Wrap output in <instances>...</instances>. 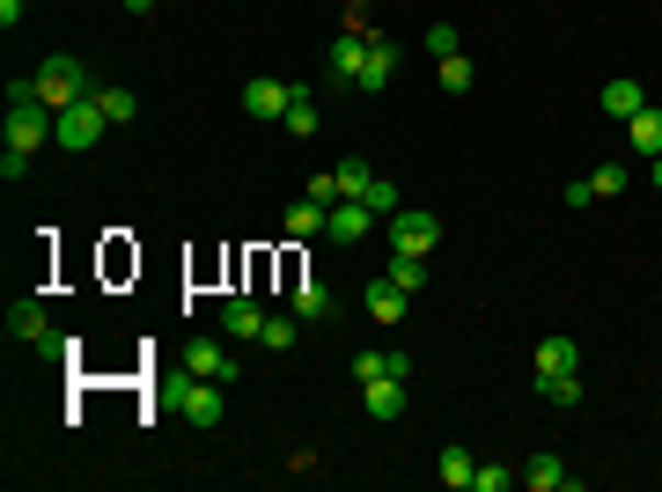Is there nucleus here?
Instances as JSON below:
<instances>
[{"instance_id": "f257e3e1", "label": "nucleus", "mask_w": 662, "mask_h": 492, "mask_svg": "<svg viewBox=\"0 0 662 492\" xmlns=\"http://www.w3.org/2000/svg\"><path fill=\"white\" fill-rule=\"evenodd\" d=\"M37 96H45L52 111H67V103L97 96V75H89L74 52H52V59H37Z\"/></svg>"}, {"instance_id": "f03ea898", "label": "nucleus", "mask_w": 662, "mask_h": 492, "mask_svg": "<svg viewBox=\"0 0 662 492\" xmlns=\"http://www.w3.org/2000/svg\"><path fill=\"white\" fill-rule=\"evenodd\" d=\"M103 133H111V118L97 111V96H81V103H67V111H59V133H52V140H59L67 155H89Z\"/></svg>"}, {"instance_id": "7ed1b4c3", "label": "nucleus", "mask_w": 662, "mask_h": 492, "mask_svg": "<svg viewBox=\"0 0 662 492\" xmlns=\"http://www.w3.org/2000/svg\"><path fill=\"white\" fill-rule=\"evenodd\" d=\"M383 236H391V250H397V258H427V250L441 243V221H435V214H419V206H397Z\"/></svg>"}, {"instance_id": "20e7f679", "label": "nucleus", "mask_w": 662, "mask_h": 492, "mask_svg": "<svg viewBox=\"0 0 662 492\" xmlns=\"http://www.w3.org/2000/svg\"><path fill=\"white\" fill-rule=\"evenodd\" d=\"M221 390H228V382H206V375H184V382H170V404L184 419H192L199 434H206V426H221Z\"/></svg>"}, {"instance_id": "39448f33", "label": "nucleus", "mask_w": 662, "mask_h": 492, "mask_svg": "<svg viewBox=\"0 0 662 492\" xmlns=\"http://www.w3.org/2000/svg\"><path fill=\"white\" fill-rule=\"evenodd\" d=\"M368 45H375V37H361V30H339V37H332V67H324V75H332V89H354V81H361Z\"/></svg>"}, {"instance_id": "423d86ee", "label": "nucleus", "mask_w": 662, "mask_h": 492, "mask_svg": "<svg viewBox=\"0 0 662 492\" xmlns=\"http://www.w3.org/2000/svg\"><path fill=\"white\" fill-rule=\"evenodd\" d=\"M8 339H15V345H37V353H45V345L59 339V331H52V317H45V301H37V295H23L15 309H8Z\"/></svg>"}, {"instance_id": "0eeeda50", "label": "nucleus", "mask_w": 662, "mask_h": 492, "mask_svg": "<svg viewBox=\"0 0 662 492\" xmlns=\"http://www.w3.org/2000/svg\"><path fill=\"white\" fill-rule=\"evenodd\" d=\"M375 221H383V214H375L368 198H339V206H332V221H324V236H332V243H361Z\"/></svg>"}, {"instance_id": "6e6552de", "label": "nucleus", "mask_w": 662, "mask_h": 492, "mask_svg": "<svg viewBox=\"0 0 662 492\" xmlns=\"http://www.w3.org/2000/svg\"><path fill=\"white\" fill-rule=\"evenodd\" d=\"M221 331H228L236 345H258V339H266V309H258L250 295H228V301H221Z\"/></svg>"}, {"instance_id": "1a4fd4ad", "label": "nucleus", "mask_w": 662, "mask_h": 492, "mask_svg": "<svg viewBox=\"0 0 662 492\" xmlns=\"http://www.w3.org/2000/svg\"><path fill=\"white\" fill-rule=\"evenodd\" d=\"M184 375H206V382H236V353L214 339H192V353H184Z\"/></svg>"}, {"instance_id": "9d476101", "label": "nucleus", "mask_w": 662, "mask_h": 492, "mask_svg": "<svg viewBox=\"0 0 662 492\" xmlns=\"http://www.w3.org/2000/svg\"><path fill=\"white\" fill-rule=\"evenodd\" d=\"M582 368V345L566 339V331H552V339L538 345V361H530V375H538V382H552V375H574Z\"/></svg>"}, {"instance_id": "9b49d317", "label": "nucleus", "mask_w": 662, "mask_h": 492, "mask_svg": "<svg viewBox=\"0 0 662 492\" xmlns=\"http://www.w3.org/2000/svg\"><path fill=\"white\" fill-rule=\"evenodd\" d=\"M391 75H397V45H391V37H375V45H368V67H361V81H354V89H361V96H383V89H391Z\"/></svg>"}, {"instance_id": "f8f14e48", "label": "nucleus", "mask_w": 662, "mask_h": 492, "mask_svg": "<svg viewBox=\"0 0 662 492\" xmlns=\"http://www.w3.org/2000/svg\"><path fill=\"white\" fill-rule=\"evenodd\" d=\"M288 103H294L288 81H244V111L250 118H288Z\"/></svg>"}, {"instance_id": "ddd939ff", "label": "nucleus", "mask_w": 662, "mask_h": 492, "mask_svg": "<svg viewBox=\"0 0 662 492\" xmlns=\"http://www.w3.org/2000/svg\"><path fill=\"white\" fill-rule=\"evenodd\" d=\"M523 485H530V492H574L582 478H574L560 456H530V464H523Z\"/></svg>"}, {"instance_id": "4468645a", "label": "nucleus", "mask_w": 662, "mask_h": 492, "mask_svg": "<svg viewBox=\"0 0 662 492\" xmlns=\"http://www.w3.org/2000/svg\"><path fill=\"white\" fill-rule=\"evenodd\" d=\"M626 140H633L640 162H655V155H662V111H655V103H640L633 118H626Z\"/></svg>"}, {"instance_id": "2eb2a0df", "label": "nucleus", "mask_w": 662, "mask_h": 492, "mask_svg": "<svg viewBox=\"0 0 662 492\" xmlns=\"http://www.w3.org/2000/svg\"><path fill=\"white\" fill-rule=\"evenodd\" d=\"M361 397H368V419H405V382H397V375L361 382Z\"/></svg>"}, {"instance_id": "dca6fc26", "label": "nucleus", "mask_w": 662, "mask_h": 492, "mask_svg": "<svg viewBox=\"0 0 662 492\" xmlns=\"http://www.w3.org/2000/svg\"><path fill=\"white\" fill-rule=\"evenodd\" d=\"M375 375L413 382V353H354V382H375Z\"/></svg>"}, {"instance_id": "f3484780", "label": "nucleus", "mask_w": 662, "mask_h": 492, "mask_svg": "<svg viewBox=\"0 0 662 492\" xmlns=\"http://www.w3.org/2000/svg\"><path fill=\"white\" fill-rule=\"evenodd\" d=\"M324 221H332V206H317V198H294L280 228H288L294 243H310V236H324Z\"/></svg>"}, {"instance_id": "a211bd4d", "label": "nucleus", "mask_w": 662, "mask_h": 492, "mask_svg": "<svg viewBox=\"0 0 662 492\" xmlns=\"http://www.w3.org/2000/svg\"><path fill=\"white\" fill-rule=\"evenodd\" d=\"M405 309H413L405 287H391V279H375V287H368V317H375V323H405Z\"/></svg>"}, {"instance_id": "6ab92c4d", "label": "nucleus", "mask_w": 662, "mask_h": 492, "mask_svg": "<svg viewBox=\"0 0 662 492\" xmlns=\"http://www.w3.org/2000/svg\"><path fill=\"white\" fill-rule=\"evenodd\" d=\"M97 111L111 125H133V118H141V96H133V89H119V81H97Z\"/></svg>"}, {"instance_id": "aec40b11", "label": "nucleus", "mask_w": 662, "mask_h": 492, "mask_svg": "<svg viewBox=\"0 0 662 492\" xmlns=\"http://www.w3.org/2000/svg\"><path fill=\"white\" fill-rule=\"evenodd\" d=\"M640 103H648V89H640V81H626V75L604 81V118H633Z\"/></svg>"}, {"instance_id": "412c9836", "label": "nucleus", "mask_w": 662, "mask_h": 492, "mask_svg": "<svg viewBox=\"0 0 662 492\" xmlns=\"http://www.w3.org/2000/svg\"><path fill=\"white\" fill-rule=\"evenodd\" d=\"M441 485H457V492H471V470H479V456H471V448L464 442H449V448H441Z\"/></svg>"}, {"instance_id": "4be33fe9", "label": "nucleus", "mask_w": 662, "mask_h": 492, "mask_svg": "<svg viewBox=\"0 0 662 492\" xmlns=\"http://www.w3.org/2000/svg\"><path fill=\"white\" fill-rule=\"evenodd\" d=\"M332 192L339 198H368L375 192V170H368V162H339V170H332ZM339 198H332V206H339Z\"/></svg>"}, {"instance_id": "5701e85b", "label": "nucleus", "mask_w": 662, "mask_h": 492, "mask_svg": "<svg viewBox=\"0 0 662 492\" xmlns=\"http://www.w3.org/2000/svg\"><path fill=\"white\" fill-rule=\"evenodd\" d=\"M294 317L324 323V317H332V287H324V279H302V287H294Z\"/></svg>"}, {"instance_id": "b1692460", "label": "nucleus", "mask_w": 662, "mask_h": 492, "mask_svg": "<svg viewBox=\"0 0 662 492\" xmlns=\"http://www.w3.org/2000/svg\"><path fill=\"white\" fill-rule=\"evenodd\" d=\"M383 279H391V287H405V295H419V287H427V258H397V250H391Z\"/></svg>"}, {"instance_id": "393cba45", "label": "nucleus", "mask_w": 662, "mask_h": 492, "mask_svg": "<svg viewBox=\"0 0 662 492\" xmlns=\"http://www.w3.org/2000/svg\"><path fill=\"white\" fill-rule=\"evenodd\" d=\"M280 125H288V133H294V140H310V133H317V103H310V89H294V103H288V118H280Z\"/></svg>"}, {"instance_id": "a878e982", "label": "nucleus", "mask_w": 662, "mask_h": 492, "mask_svg": "<svg viewBox=\"0 0 662 492\" xmlns=\"http://www.w3.org/2000/svg\"><path fill=\"white\" fill-rule=\"evenodd\" d=\"M471 81H479V67H471L464 52H449V59H441V89H449V96H471Z\"/></svg>"}, {"instance_id": "bb28decb", "label": "nucleus", "mask_w": 662, "mask_h": 492, "mask_svg": "<svg viewBox=\"0 0 662 492\" xmlns=\"http://www.w3.org/2000/svg\"><path fill=\"white\" fill-rule=\"evenodd\" d=\"M538 397H545V404H582V368H574V375H552V382H538Z\"/></svg>"}, {"instance_id": "cd10ccee", "label": "nucleus", "mask_w": 662, "mask_h": 492, "mask_svg": "<svg viewBox=\"0 0 662 492\" xmlns=\"http://www.w3.org/2000/svg\"><path fill=\"white\" fill-rule=\"evenodd\" d=\"M508 485H523V470H501V464L471 470V492H508Z\"/></svg>"}, {"instance_id": "c85d7f7f", "label": "nucleus", "mask_w": 662, "mask_h": 492, "mask_svg": "<svg viewBox=\"0 0 662 492\" xmlns=\"http://www.w3.org/2000/svg\"><path fill=\"white\" fill-rule=\"evenodd\" d=\"M588 192H596V198H618V192H626V170H618V162H604V170H588Z\"/></svg>"}, {"instance_id": "c756f323", "label": "nucleus", "mask_w": 662, "mask_h": 492, "mask_svg": "<svg viewBox=\"0 0 662 492\" xmlns=\"http://www.w3.org/2000/svg\"><path fill=\"white\" fill-rule=\"evenodd\" d=\"M258 345H272V353H288V345H294V317H266V339H258Z\"/></svg>"}, {"instance_id": "7c9ffc66", "label": "nucleus", "mask_w": 662, "mask_h": 492, "mask_svg": "<svg viewBox=\"0 0 662 492\" xmlns=\"http://www.w3.org/2000/svg\"><path fill=\"white\" fill-rule=\"evenodd\" d=\"M427 52H435V59H449V52H457V30L435 23V30H427Z\"/></svg>"}, {"instance_id": "2f4dec72", "label": "nucleus", "mask_w": 662, "mask_h": 492, "mask_svg": "<svg viewBox=\"0 0 662 492\" xmlns=\"http://www.w3.org/2000/svg\"><path fill=\"white\" fill-rule=\"evenodd\" d=\"M648 176H655V192H662V155H655V162H648Z\"/></svg>"}, {"instance_id": "473e14b6", "label": "nucleus", "mask_w": 662, "mask_h": 492, "mask_svg": "<svg viewBox=\"0 0 662 492\" xmlns=\"http://www.w3.org/2000/svg\"><path fill=\"white\" fill-rule=\"evenodd\" d=\"M125 8H133V15H147V8H155V0H125Z\"/></svg>"}]
</instances>
